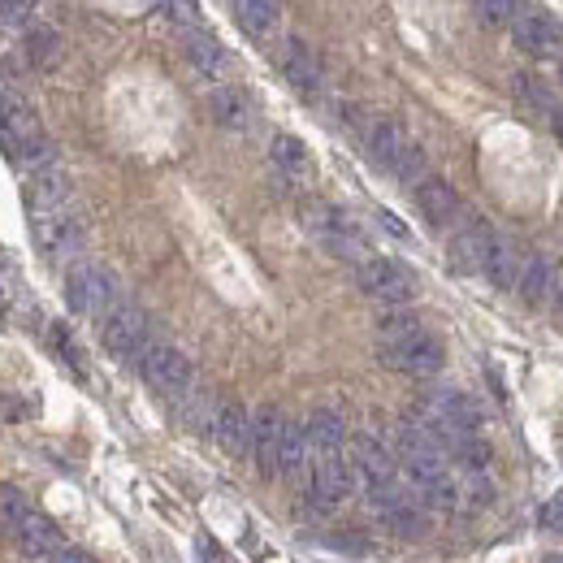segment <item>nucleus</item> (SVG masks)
I'll return each instance as SVG.
<instances>
[{"mask_svg":"<svg viewBox=\"0 0 563 563\" xmlns=\"http://www.w3.org/2000/svg\"><path fill=\"white\" fill-rule=\"evenodd\" d=\"M282 74H286V83H291L299 96H317L321 61H317V52H312L304 39H286L282 44Z\"/></svg>","mask_w":563,"mask_h":563,"instance_id":"nucleus-18","label":"nucleus"},{"mask_svg":"<svg viewBox=\"0 0 563 563\" xmlns=\"http://www.w3.org/2000/svg\"><path fill=\"white\" fill-rule=\"evenodd\" d=\"M182 48H187V61H191L204 78H226V74H230V52L221 48V39H213L208 31H200V26L182 35Z\"/></svg>","mask_w":563,"mask_h":563,"instance_id":"nucleus-20","label":"nucleus"},{"mask_svg":"<svg viewBox=\"0 0 563 563\" xmlns=\"http://www.w3.org/2000/svg\"><path fill=\"white\" fill-rule=\"evenodd\" d=\"M416 330H425V325L408 308H395V312H386V317L377 321V338H382V343H399V338H408Z\"/></svg>","mask_w":563,"mask_h":563,"instance_id":"nucleus-29","label":"nucleus"},{"mask_svg":"<svg viewBox=\"0 0 563 563\" xmlns=\"http://www.w3.org/2000/svg\"><path fill=\"white\" fill-rule=\"evenodd\" d=\"M408 148H412L408 130L399 122H390V117H373V122L364 126V152H369V161L377 169H386V174H395L399 161L408 156Z\"/></svg>","mask_w":563,"mask_h":563,"instance_id":"nucleus-13","label":"nucleus"},{"mask_svg":"<svg viewBox=\"0 0 563 563\" xmlns=\"http://www.w3.org/2000/svg\"><path fill=\"white\" fill-rule=\"evenodd\" d=\"M48 334H52V347H57V351H61V356H65V360H70V369H74V373H83V369H87V364H83V351H78V347H74V338H70V330H65V325L57 321V325H52V330H48Z\"/></svg>","mask_w":563,"mask_h":563,"instance_id":"nucleus-32","label":"nucleus"},{"mask_svg":"<svg viewBox=\"0 0 563 563\" xmlns=\"http://www.w3.org/2000/svg\"><path fill=\"white\" fill-rule=\"evenodd\" d=\"M26 61H31L35 70L57 65L61 61V35L52 31V26H31V31H26Z\"/></svg>","mask_w":563,"mask_h":563,"instance_id":"nucleus-27","label":"nucleus"},{"mask_svg":"<svg viewBox=\"0 0 563 563\" xmlns=\"http://www.w3.org/2000/svg\"><path fill=\"white\" fill-rule=\"evenodd\" d=\"M31 512V503H26V494L22 490H13V486H0V529L13 533V525Z\"/></svg>","mask_w":563,"mask_h":563,"instance_id":"nucleus-30","label":"nucleus"},{"mask_svg":"<svg viewBox=\"0 0 563 563\" xmlns=\"http://www.w3.org/2000/svg\"><path fill=\"white\" fill-rule=\"evenodd\" d=\"M542 563H563V555H546V559H542Z\"/></svg>","mask_w":563,"mask_h":563,"instance_id":"nucleus-39","label":"nucleus"},{"mask_svg":"<svg viewBox=\"0 0 563 563\" xmlns=\"http://www.w3.org/2000/svg\"><path fill=\"white\" fill-rule=\"evenodd\" d=\"M416 208H421V217L429 226H451V221L460 217V195H455L451 182L425 178L421 187H416Z\"/></svg>","mask_w":563,"mask_h":563,"instance_id":"nucleus-19","label":"nucleus"},{"mask_svg":"<svg viewBox=\"0 0 563 563\" xmlns=\"http://www.w3.org/2000/svg\"><path fill=\"white\" fill-rule=\"evenodd\" d=\"M308 434V451L312 455H330V451H347V425L334 408H312V416L304 421Z\"/></svg>","mask_w":563,"mask_h":563,"instance_id":"nucleus-22","label":"nucleus"},{"mask_svg":"<svg viewBox=\"0 0 563 563\" xmlns=\"http://www.w3.org/2000/svg\"><path fill=\"white\" fill-rule=\"evenodd\" d=\"M100 338H104V351L113 360H143V351L152 347V321L139 304H117L109 317L100 321Z\"/></svg>","mask_w":563,"mask_h":563,"instance_id":"nucleus-4","label":"nucleus"},{"mask_svg":"<svg viewBox=\"0 0 563 563\" xmlns=\"http://www.w3.org/2000/svg\"><path fill=\"white\" fill-rule=\"evenodd\" d=\"M269 161L278 165V174H282L286 182H308V178H312V156H308V148H304V139H295V135H273Z\"/></svg>","mask_w":563,"mask_h":563,"instance_id":"nucleus-23","label":"nucleus"},{"mask_svg":"<svg viewBox=\"0 0 563 563\" xmlns=\"http://www.w3.org/2000/svg\"><path fill=\"white\" fill-rule=\"evenodd\" d=\"M490 243H494V230H490L481 217H473L464 230H455V239H451V260H455V269H464V273H486Z\"/></svg>","mask_w":563,"mask_h":563,"instance_id":"nucleus-17","label":"nucleus"},{"mask_svg":"<svg viewBox=\"0 0 563 563\" xmlns=\"http://www.w3.org/2000/svg\"><path fill=\"white\" fill-rule=\"evenodd\" d=\"M13 542H18V551L26 555V559H52L57 551H65V538H61V529L52 525L48 516H39L35 507L26 512L18 525H13V533H9Z\"/></svg>","mask_w":563,"mask_h":563,"instance_id":"nucleus-14","label":"nucleus"},{"mask_svg":"<svg viewBox=\"0 0 563 563\" xmlns=\"http://www.w3.org/2000/svg\"><path fill=\"white\" fill-rule=\"evenodd\" d=\"M217 412H221V399H213L208 390H191V395H187V408H182V421H187L195 434H208V438H213Z\"/></svg>","mask_w":563,"mask_h":563,"instance_id":"nucleus-28","label":"nucleus"},{"mask_svg":"<svg viewBox=\"0 0 563 563\" xmlns=\"http://www.w3.org/2000/svg\"><path fill=\"white\" fill-rule=\"evenodd\" d=\"M304 221H308V230L317 234V239L330 247L334 256L356 260V265H364V260L373 256L369 243H364V234H360V226L343 213V208H334V204H308L304 208Z\"/></svg>","mask_w":563,"mask_h":563,"instance_id":"nucleus-5","label":"nucleus"},{"mask_svg":"<svg viewBox=\"0 0 563 563\" xmlns=\"http://www.w3.org/2000/svg\"><path fill=\"white\" fill-rule=\"evenodd\" d=\"M286 416L282 408L265 403L256 416H252V460H256V473L273 481L278 477V464H282V434H286Z\"/></svg>","mask_w":563,"mask_h":563,"instance_id":"nucleus-12","label":"nucleus"},{"mask_svg":"<svg viewBox=\"0 0 563 563\" xmlns=\"http://www.w3.org/2000/svg\"><path fill=\"white\" fill-rule=\"evenodd\" d=\"M559 83H563V65H559Z\"/></svg>","mask_w":563,"mask_h":563,"instance_id":"nucleus-40","label":"nucleus"},{"mask_svg":"<svg viewBox=\"0 0 563 563\" xmlns=\"http://www.w3.org/2000/svg\"><path fill=\"white\" fill-rule=\"evenodd\" d=\"M473 9L486 26H507L516 13V0H473Z\"/></svg>","mask_w":563,"mask_h":563,"instance_id":"nucleus-31","label":"nucleus"},{"mask_svg":"<svg viewBox=\"0 0 563 563\" xmlns=\"http://www.w3.org/2000/svg\"><path fill=\"white\" fill-rule=\"evenodd\" d=\"M213 442L234 460L252 455V412L243 408L239 399H226L217 412V425H213Z\"/></svg>","mask_w":563,"mask_h":563,"instance_id":"nucleus-15","label":"nucleus"},{"mask_svg":"<svg viewBox=\"0 0 563 563\" xmlns=\"http://www.w3.org/2000/svg\"><path fill=\"white\" fill-rule=\"evenodd\" d=\"M308 499L321 507V512H334L343 507L351 494H356V468H351L347 451H330V455H312L308 468Z\"/></svg>","mask_w":563,"mask_h":563,"instance_id":"nucleus-8","label":"nucleus"},{"mask_svg":"<svg viewBox=\"0 0 563 563\" xmlns=\"http://www.w3.org/2000/svg\"><path fill=\"white\" fill-rule=\"evenodd\" d=\"M65 304L78 317H109V312L122 304V295H117V278L96 260H74L70 273H65Z\"/></svg>","mask_w":563,"mask_h":563,"instance_id":"nucleus-2","label":"nucleus"},{"mask_svg":"<svg viewBox=\"0 0 563 563\" xmlns=\"http://www.w3.org/2000/svg\"><path fill=\"white\" fill-rule=\"evenodd\" d=\"M44 563H96V559L83 555V551H70V546H65V551H57V555L44 559Z\"/></svg>","mask_w":563,"mask_h":563,"instance_id":"nucleus-36","label":"nucleus"},{"mask_svg":"<svg viewBox=\"0 0 563 563\" xmlns=\"http://www.w3.org/2000/svg\"><path fill=\"white\" fill-rule=\"evenodd\" d=\"M551 122H555V135L563 139V109H555V117H551Z\"/></svg>","mask_w":563,"mask_h":563,"instance_id":"nucleus-38","label":"nucleus"},{"mask_svg":"<svg viewBox=\"0 0 563 563\" xmlns=\"http://www.w3.org/2000/svg\"><path fill=\"white\" fill-rule=\"evenodd\" d=\"M208 109H213L217 117V126H226V130H247L252 126V100H247V91L243 87H217L213 91V100H208Z\"/></svg>","mask_w":563,"mask_h":563,"instance_id":"nucleus-24","label":"nucleus"},{"mask_svg":"<svg viewBox=\"0 0 563 563\" xmlns=\"http://www.w3.org/2000/svg\"><path fill=\"white\" fill-rule=\"evenodd\" d=\"M139 373H143V382H148L156 395H165V399H187L195 390L191 356L187 351H178V347H169V343H152L148 351H143Z\"/></svg>","mask_w":563,"mask_h":563,"instance_id":"nucleus-3","label":"nucleus"},{"mask_svg":"<svg viewBox=\"0 0 563 563\" xmlns=\"http://www.w3.org/2000/svg\"><path fill=\"white\" fill-rule=\"evenodd\" d=\"M516 291L525 295V304H533V308L546 304V299H555V295H559V269H555L542 252L525 256V269H520Z\"/></svg>","mask_w":563,"mask_h":563,"instance_id":"nucleus-21","label":"nucleus"},{"mask_svg":"<svg viewBox=\"0 0 563 563\" xmlns=\"http://www.w3.org/2000/svg\"><path fill=\"white\" fill-rule=\"evenodd\" d=\"M165 13H169V18H174L178 26L195 31V22H200V0H165Z\"/></svg>","mask_w":563,"mask_h":563,"instance_id":"nucleus-33","label":"nucleus"},{"mask_svg":"<svg viewBox=\"0 0 563 563\" xmlns=\"http://www.w3.org/2000/svg\"><path fill=\"white\" fill-rule=\"evenodd\" d=\"M520 269H525V260H520V252L512 247V239L494 234L490 256H486V278H490L494 286H503V291H512V286L520 282Z\"/></svg>","mask_w":563,"mask_h":563,"instance_id":"nucleus-25","label":"nucleus"},{"mask_svg":"<svg viewBox=\"0 0 563 563\" xmlns=\"http://www.w3.org/2000/svg\"><path fill=\"white\" fill-rule=\"evenodd\" d=\"M377 217H382V226H386L390 234H395V239H408V226H403L399 217H390V213H377Z\"/></svg>","mask_w":563,"mask_h":563,"instance_id":"nucleus-37","label":"nucleus"},{"mask_svg":"<svg viewBox=\"0 0 563 563\" xmlns=\"http://www.w3.org/2000/svg\"><path fill=\"white\" fill-rule=\"evenodd\" d=\"M22 200H26V213H31V217L61 213V208H70V200H74V178L65 174L57 161H52L44 169H35V174H26Z\"/></svg>","mask_w":563,"mask_h":563,"instance_id":"nucleus-11","label":"nucleus"},{"mask_svg":"<svg viewBox=\"0 0 563 563\" xmlns=\"http://www.w3.org/2000/svg\"><path fill=\"white\" fill-rule=\"evenodd\" d=\"M356 282L360 291L377 299V304L386 308H408L412 295H416V278L408 265H399V260L390 256H369L364 265H356Z\"/></svg>","mask_w":563,"mask_h":563,"instance_id":"nucleus-7","label":"nucleus"},{"mask_svg":"<svg viewBox=\"0 0 563 563\" xmlns=\"http://www.w3.org/2000/svg\"><path fill=\"white\" fill-rule=\"evenodd\" d=\"M234 13H239L243 31L256 39H265L278 26V0H234Z\"/></svg>","mask_w":563,"mask_h":563,"instance_id":"nucleus-26","label":"nucleus"},{"mask_svg":"<svg viewBox=\"0 0 563 563\" xmlns=\"http://www.w3.org/2000/svg\"><path fill=\"white\" fill-rule=\"evenodd\" d=\"M512 39L533 57H546V52L563 48V22L551 13H520V18H512Z\"/></svg>","mask_w":563,"mask_h":563,"instance_id":"nucleus-16","label":"nucleus"},{"mask_svg":"<svg viewBox=\"0 0 563 563\" xmlns=\"http://www.w3.org/2000/svg\"><path fill=\"white\" fill-rule=\"evenodd\" d=\"M442 360H447V351H442V343L429 330H416L408 338H399V343H382V364L408 377H434L442 373Z\"/></svg>","mask_w":563,"mask_h":563,"instance_id":"nucleus-10","label":"nucleus"},{"mask_svg":"<svg viewBox=\"0 0 563 563\" xmlns=\"http://www.w3.org/2000/svg\"><path fill=\"white\" fill-rule=\"evenodd\" d=\"M31 13H35V0H0V18L13 22V26L26 22Z\"/></svg>","mask_w":563,"mask_h":563,"instance_id":"nucleus-34","label":"nucleus"},{"mask_svg":"<svg viewBox=\"0 0 563 563\" xmlns=\"http://www.w3.org/2000/svg\"><path fill=\"white\" fill-rule=\"evenodd\" d=\"M347 460H351V468H356V486H364V494H369V499H377V494H386V490L403 486L399 460L386 451V442H382V438L356 434V438H351Z\"/></svg>","mask_w":563,"mask_h":563,"instance_id":"nucleus-6","label":"nucleus"},{"mask_svg":"<svg viewBox=\"0 0 563 563\" xmlns=\"http://www.w3.org/2000/svg\"><path fill=\"white\" fill-rule=\"evenodd\" d=\"M31 239H35V252L61 265L83 252L87 243V221L74 213V208H61V213H48V217H31Z\"/></svg>","mask_w":563,"mask_h":563,"instance_id":"nucleus-9","label":"nucleus"},{"mask_svg":"<svg viewBox=\"0 0 563 563\" xmlns=\"http://www.w3.org/2000/svg\"><path fill=\"white\" fill-rule=\"evenodd\" d=\"M542 529L546 533H563V494H555V499L542 507Z\"/></svg>","mask_w":563,"mask_h":563,"instance_id":"nucleus-35","label":"nucleus"},{"mask_svg":"<svg viewBox=\"0 0 563 563\" xmlns=\"http://www.w3.org/2000/svg\"><path fill=\"white\" fill-rule=\"evenodd\" d=\"M0 148L22 174H35V169L52 165V143L39 126L35 104L22 96V91H0Z\"/></svg>","mask_w":563,"mask_h":563,"instance_id":"nucleus-1","label":"nucleus"}]
</instances>
